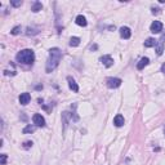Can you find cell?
I'll return each instance as SVG.
<instances>
[{
  "mask_svg": "<svg viewBox=\"0 0 165 165\" xmlns=\"http://www.w3.org/2000/svg\"><path fill=\"white\" fill-rule=\"evenodd\" d=\"M62 59V52L59 48H50L49 49V58L47 61L45 71L47 72H52L58 67L59 62Z\"/></svg>",
  "mask_w": 165,
  "mask_h": 165,
  "instance_id": "obj_1",
  "label": "cell"
},
{
  "mask_svg": "<svg viewBox=\"0 0 165 165\" xmlns=\"http://www.w3.org/2000/svg\"><path fill=\"white\" fill-rule=\"evenodd\" d=\"M16 59H17V62H19V63L32 65L35 61V53L32 52L31 49H23V50H21V52L17 53Z\"/></svg>",
  "mask_w": 165,
  "mask_h": 165,
  "instance_id": "obj_2",
  "label": "cell"
},
{
  "mask_svg": "<svg viewBox=\"0 0 165 165\" xmlns=\"http://www.w3.org/2000/svg\"><path fill=\"white\" fill-rule=\"evenodd\" d=\"M121 79H119V77H109V79L106 80V85L109 86L110 89H116L119 88L120 85H121Z\"/></svg>",
  "mask_w": 165,
  "mask_h": 165,
  "instance_id": "obj_3",
  "label": "cell"
},
{
  "mask_svg": "<svg viewBox=\"0 0 165 165\" xmlns=\"http://www.w3.org/2000/svg\"><path fill=\"white\" fill-rule=\"evenodd\" d=\"M32 121H34L35 127H40V128L45 127V119H44L40 113H35V115L32 116Z\"/></svg>",
  "mask_w": 165,
  "mask_h": 165,
  "instance_id": "obj_4",
  "label": "cell"
},
{
  "mask_svg": "<svg viewBox=\"0 0 165 165\" xmlns=\"http://www.w3.org/2000/svg\"><path fill=\"white\" fill-rule=\"evenodd\" d=\"M159 43H156V53L157 56H161L164 52V44H165V34L161 35V38L159 39Z\"/></svg>",
  "mask_w": 165,
  "mask_h": 165,
  "instance_id": "obj_5",
  "label": "cell"
},
{
  "mask_svg": "<svg viewBox=\"0 0 165 165\" xmlns=\"http://www.w3.org/2000/svg\"><path fill=\"white\" fill-rule=\"evenodd\" d=\"M150 30H151V32H154V34H159V32L163 31V23H161L160 21H154V22L151 23V26H150Z\"/></svg>",
  "mask_w": 165,
  "mask_h": 165,
  "instance_id": "obj_6",
  "label": "cell"
},
{
  "mask_svg": "<svg viewBox=\"0 0 165 165\" xmlns=\"http://www.w3.org/2000/svg\"><path fill=\"white\" fill-rule=\"evenodd\" d=\"M100 61L102 62V65H103L104 67H107V68L113 65V59H112V57L111 56H102L100 58Z\"/></svg>",
  "mask_w": 165,
  "mask_h": 165,
  "instance_id": "obj_7",
  "label": "cell"
},
{
  "mask_svg": "<svg viewBox=\"0 0 165 165\" xmlns=\"http://www.w3.org/2000/svg\"><path fill=\"white\" fill-rule=\"evenodd\" d=\"M18 101H19V103H21V104L26 106V104H27L29 102L31 101V95H30V93H22V94L19 95Z\"/></svg>",
  "mask_w": 165,
  "mask_h": 165,
  "instance_id": "obj_8",
  "label": "cell"
},
{
  "mask_svg": "<svg viewBox=\"0 0 165 165\" xmlns=\"http://www.w3.org/2000/svg\"><path fill=\"white\" fill-rule=\"evenodd\" d=\"M67 81H68V88H70L71 91L75 92V93L79 92V85H77L76 81H75L72 77H71V76H67Z\"/></svg>",
  "mask_w": 165,
  "mask_h": 165,
  "instance_id": "obj_9",
  "label": "cell"
},
{
  "mask_svg": "<svg viewBox=\"0 0 165 165\" xmlns=\"http://www.w3.org/2000/svg\"><path fill=\"white\" fill-rule=\"evenodd\" d=\"M120 36H121L123 39H129V38L132 36L130 29L127 27V26H123V27L120 29Z\"/></svg>",
  "mask_w": 165,
  "mask_h": 165,
  "instance_id": "obj_10",
  "label": "cell"
},
{
  "mask_svg": "<svg viewBox=\"0 0 165 165\" xmlns=\"http://www.w3.org/2000/svg\"><path fill=\"white\" fill-rule=\"evenodd\" d=\"M124 123H125V120H124V116H123V115H116L115 119H113V125H115V127H118V128L123 127V125H124Z\"/></svg>",
  "mask_w": 165,
  "mask_h": 165,
  "instance_id": "obj_11",
  "label": "cell"
},
{
  "mask_svg": "<svg viewBox=\"0 0 165 165\" xmlns=\"http://www.w3.org/2000/svg\"><path fill=\"white\" fill-rule=\"evenodd\" d=\"M148 63H150V59L147 58V57H143V58H141V61L137 63V68L138 70H143Z\"/></svg>",
  "mask_w": 165,
  "mask_h": 165,
  "instance_id": "obj_12",
  "label": "cell"
},
{
  "mask_svg": "<svg viewBox=\"0 0 165 165\" xmlns=\"http://www.w3.org/2000/svg\"><path fill=\"white\" fill-rule=\"evenodd\" d=\"M75 22H76V25H77V26H81V27H85V26L88 25V22H86V18H85L84 16H81V14L76 17Z\"/></svg>",
  "mask_w": 165,
  "mask_h": 165,
  "instance_id": "obj_13",
  "label": "cell"
},
{
  "mask_svg": "<svg viewBox=\"0 0 165 165\" xmlns=\"http://www.w3.org/2000/svg\"><path fill=\"white\" fill-rule=\"evenodd\" d=\"M41 8H43V5H41V3L35 1L34 4H32V7H31V10L34 12V13H38L39 10H41Z\"/></svg>",
  "mask_w": 165,
  "mask_h": 165,
  "instance_id": "obj_14",
  "label": "cell"
},
{
  "mask_svg": "<svg viewBox=\"0 0 165 165\" xmlns=\"http://www.w3.org/2000/svg\"><path fill=\"white\" fill-rule=\"evenodd\" d=\"M156 45V40L152 38H148L147 40L145 41V47L146 48H151V47H155Z\"/></svg>",
  "mask_w": 165,
  "mask_h": 165,
  "instance_id": "obj_15",
  "label": "cell"
},
{
  "mask_svg": "<svg viewBox=\"0 0 165 165\" xmlns=\"http://www.w3.org/2000/svg\"><path fill=\"white\" fill-rule=\"evenodd\" d=\"M80 44V38H77V36H72L70 39V45L71 47H77Z\"/></svg>",
  "mask_w": 165,
  "mask_h": 165,
  "instance_id": "obj_16",
  "label": "cell"
},
{
  "mask_svg": "<svg viewBox=\"0 0 165 165\" xmlns=\"http://www.w3.org/2000/svg\"><path fill=\"white\" fill-rule=\"evenodd\" d=\"M35 129H36V128H35L34 125H31V124H30V125H27V127H26L25 129H23V133H25V134H27V133H34V132H35Z\"/></svg>",
  "mask_w": 165,
  "mask_h": 165,
  "instance_id": "obj_17",
  "label": "cell"
},
{
  "mask_svg": "<svg viewBox=\"0 0 165 165\" xmlns=\"http://www.w3.org/2000/svg\"><path fill=\"white\" fill-rule=\"evenodd\" d=\"M19 31H21V26H16L13 30H12V35H18L19 34Z\"/></svg>",
  "mask_w": 165,
  "mask_h": 165,
  "instance_id": "obj_18",
  "label": "cell"
},
{
  "mask_svg": "<svg viewBox=\"0 0 165 165\" xmlns=\"http://www.w3.org/2000/svg\"><path fill=\"white\" fill-rule=\"evenodd\" d=\"M10 4L13 5V7H21V5H22V0H17V1H10Z\"/></svg>",
  "mask_w": 165,
  "mask_h": 165,
  "instance_id": "obj_19",
  "label": "cell"
},
{
  "mask_svg": "<svg viewBox=\"0 0 165 165\" xmlns=\"http://www.w3.org/2000/svg\"><path fill=\"white\" fill-rule=\"evenodd\" d=\"M32 145H34V143H32L31 141H27V142H25V143H23V148H26V150H27V148H30V147H32Z\"/></svg>",
  "mask_w": 165,
  "mask_h": 165,
  "instance_id": "obj_20",
  "label": "cell"
},
{
  "mask_svg": "<svg viewBox=\"0 0 165 165\" xmlns=\"http://www.w3.org/2000/svg\"><path fill=\"white\" fill-rule=\"evenodd\" d=\"M0 163H1V165H5V163H7V155L5 154L1 155V160H0Z\"/></svg>",
  "mask_w": 165,
  "mask_h": 165,
  "instance_id": "obj_21",
  "label": "cell"
},
{
  "mask_svg": "<svg viewBox=\"0 0 165 165\" xmlns=\"http://www.w3.org/2000/svg\"><path fill=\"white\" fill-rule=\"evenodd\" d=\"M152 14H159V13H160V10L161 9H159V8H152Z\"/></svg>",
  "mask_w": 165,
  "mask_h": 165,
  "instance_id": "obj_22",
  "label": "cell"
},
{
  "mask_svg": "<svg viewBox=\"0 0 165 165\" xmlns=\"http://www.w3.org/2000/svg\"><path fill=\"white\" fill-rule=\"evenodd\" d=\"M161 72H163V74H165V63H163V65H161Z\"/></svg>",
  "mask_w": 165,
  "mask_h": 165,
  "instance_id": "obj_23",
  "label": "cell"
},
{
  "mask_svg": "<svg viewBox=\"0 0 165 165\" xmlns=\"http://www.w3.org/2000/svg\"><path fill=\"white\" fill-rule=\"evenodd\" d=\"M164 133H165V129H164Z\"/></svg>",
  "mask_w": 165,
  "mask_h": 165,
  "instance_id": "obj_24",
  "label": "cell"
}]
</instances>
